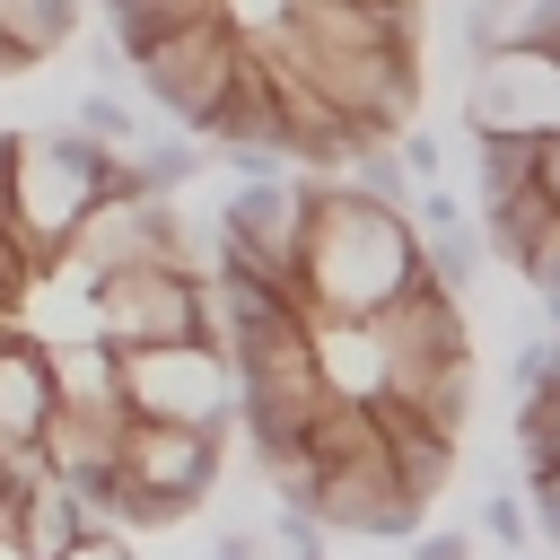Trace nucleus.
<instances>
[{
  "instance_id": "nucleus-20",
  "label": "nucleus",
  "mask_w": 560,
  "mask_h": 560,
  "mask_svg": "<svg viewBox=\"0 0 560 560\" xmlns=\"http://www.w3.org/2000/svg\"><path fill=\"white\" fill-rule=\"evenodd\" d=\"M516 446H525V472H534V481L560 472V394H551V385L525 394V411H516Z\"/></svg>"
},
{
  "instance_id": "nucleus-18",
  "label": "nucleus",
  "mask_w": 560,
  "mask_h": 560,
  "mask_svg": "<svg viewBox=\"0 0 560 560\" xmlns=\"http://www.w3.org/2000/svg\"><path fill=\"white\" fill-rule=\"evenodd\" d=\"M70 131H79L88 149H114V158H131V140H140V114H131L114 88H88V96H79V114H70Z\"/></svg>"
},
{
  "instance_id": "nucleus-10",
  "label": "nucleus",
  "mask_w": 560,
  "mask_h": 560,
  "mask_svg": "<svg viewBox=\"0 0 560 560\" xmlns=\"http://www.w3.org/2000/svg\"><path fill=\"white\" fill-rule=\"evenodd\" d=\"M114 446H122V411H61L52 402L44 429H35V472L96 508L114 490Z\"/></svg>"
},
{
  "instance_id": "nucleus-31",
  "label": "nucleus",
  "mask_w": 560,
  "mask_h": 560,
  "mask_svg": "<svg viewBox=\"0 0 560 560\" xmlns=\"http://www.w3.org/2000/svg\"><path fill=\"white\" fill-rule=\"evenodd\" d=\"M210 560H262V542H254V534H219V551H210Z\"/></svg>"
},
{
  "instance_id": "nucleus-3",
  "label": "nucleus",
  "mask_w": 560,
  "mask_h": 560,
  "mask_svg": "<svg viewBox=\"0 0 560 560\" xmlns=\"http://www.w3.org/2000/svg\"><path fill=\"white\" fill-rule=\"evenodd\" d=\"M140 96L158 105V114H175L184 131H219V114H228V96H236V70H245V52H236V26H228V9H184L175 18V35L166 44H149L140 61Z\"/></svg>"
},
{
  "instance_id": "nucleus-26",
  "label": "nucleus",
  "mask_w": 560,
  "mask_h": 560,
  "mask_svg": "<svg viewBox=\"0 0 560 560\" xmlns=\"http://www.w3.org/2000/svg\"><path fill=\"white\" fill-rule=\"evenodd\" d=\"M280 551H289V560H324V534H315L306 516H289V508H280Z\"/></svg>"
},
{
  "instance_id": "nucleus-11",
  "label": "nucleus",
  "mask_w": 560,
  "mask_h": 560,
  "mask_svg": "<svg viewBox=\"0 0 560 560\" xmlns=\"http://www.w3.org/2000/svg\"><path fill=\"white\" fill-rule=\"evenodd\" d=\"M0 525H9V551H18V560H70L88 534H105V516H96L88 499H70L61 481H44V472H26V481L0 499Z\"/></svg>"
},
{
  "instance_id": "nucleus-24",
  "label": "nucleus",
  "mask_w": 560,
  "mask_h": 560,
  "mask_svg": "<svg viewBox=\"0 0 560 560\" xmlns=\"http://www.w3.org/2000/svg\"><path fill=\"white\" fill-rule=\"evenodd\" d=\"M481 534H490V542H508V551H525V499L490 490V499H481Z\"/></svg>"
},
{
  "instance_id": "nucleus-17",
  "label": "nucleus",
  "mask_w": 560,
  "mask_h": 560,
  "mask_svg": "<svg viewBox=\"0 0 560 560\" xmlns=\"http://www.w3.org/2000/svg\"><path fill=\"white\" fill-rule=\"evenodd\" d=\"M551 219H560V210H542V192H516V201H490V254L525 271V254L542 245V228H551Z\"/></svg>"
},
{
  "instance_id": "nucleus-29",
  "label": "nucleus",
  "mask_w": 560,
  "mask_h": 560,
  "mask_svg": "<svg viewBox=\"0 0 560 560\" xmlns=\"http://www.w3.org/2000/svg\"><path fill=\"white\" fill-rule=\"evenodd\" d=\"M411 560H472V534H411Z\"/></svg>"
},
{
  "instance_id": "nucleus-9",
  "label": "nucleus",
  "mask_w": 560,
  "mask_h": 560,
  "mask_svg": "<svg viewBox=\"0 0 560 560\" xmlns=\"http://www.w3.org/2000/svg\"><path fill=\"white\" fill-rule=\"evenodd\" d=\"M420 499H402L394 490V464L385 455H368V464H341V472H324L315 481V499H306V525L324 534H376V542H402V534H420Z\"/></svg>"
},
{
  "instance_id": "nucleus-16",
  "label": "nucleus",
  "mask_w": 560,
  "mask_h": 560,
  "mask_svg": "<svg viewBox=\"0 0 560 560\" xmlns=\"http://www.w3.org/2000/svg\"><path fill=\"white\" fill-rule=\"evenodd\" d=\"M79 26V9H61V0H0V79H26L61 35Z\"/></svg>"
},
{
  "instance_id": "nucleus-6",
  "label": "nucleus",
  "mask_w": 560,
  "mask_h": 560,
  "mask_svg": "<svg viewBox=\"0 0 560 560\" xmlns=\"http://www.w3.org/2000/svg\"><path fill=\"white\" fill-rule=\"evenodd\" d=\"M52 262H70L88 289H96V280H122V271H192V262H184V219H175V201H149V192L96 201Z\"/></svg>"
},
{
  "instance_id": "nucleus-21",
  "label": "nucleus",
  "mask_w": 560,
  "mask_h": 560,
  "mask_svg": "<svg viewBox=\"0 0 560 560\" xmlns=\"http://www.w3.org/2000/svg\"><path fill=\"white\" fill-rule=\"evenodd\" d=\"M420 262H429V280H438V289L455 298V289H464V280L481 271V236H472V228H446V236H420Z\"/></svg>"
},
{
  "instance_id": "nucleus-4",
  "label": "nucleus",
  "mask_w": 560,
  "mask_h": 560,
  "mask_svg": "<svg viewBox=\"0 0 560 560\" xmlns=\"http://www.w3.org/2000/svg\"><path fill=\"white\" fill-rule=\"evenodd\" d=\"M184 341L219 350V315H210V280L201 271H122V280H96V350L140 359V350H184Z\"/></svg>"
},
{
  "instance_id": "nucleus-34",
  "label": "nucleus",
  "mask_w": 560,
  "mask_h": 560,
  "mask_svg": "<svg viewBox=\"0 0 560 560\" xmlns=\"http://www.w3.org/2000/svg\"><path fill=\"white\" fill-rule=\"evenodd\" d=\"M0 560H18V551H9V525H0Z\"/></svg>"
},
{
  "instance_id": "nucleus-25",
  "label": "nucleus",
  "mask_w": 560,
  "mask_h": 560,
  "mask_svg": "<svg viewBox=\"0 0 560 560\" xmlns=\"http://www.w3.org/2000/svg\"><path fill=\"white\" fill-rule=\"evenodd\" d=\"M464 44H472V61L508 52V9H472V18H464Z\"/></svg>"
},
{
  "instance_id": "nucleus-7",
  "label": "nucleus",
  "mask_w": 560,
  "mask_h": 560,
  "mask_svg": "<svg viewBox=\"0 0 560 560\" xmlns=\"http://www.w3.org/2000/svg\"><path fill=\"white\" fill-rule=\"evenodd\" d=\"M464 122H472V140H560V61H542L525 44L472 61Z\"/></svg>"
},
{
  "instance_id": "nucleus-19",
  "label": "nucleus",
  "mask_w": 560,
  "mask_h": 560,
  "mask_svg": "<svg viewBox=\"0 0 560 560\" xmlns=\"http://www.w3.org/2000/svg\"><path fill=\"white\" fill-rule=\"evenodd\" d=\"M472 166H481V210L534 192V140H472Z\"/></svg>"
},
{
  "instance_id": "nucleus-23",
  "label": "nucleus",
  "mask_w": 560,
  "mask_h": 560,
  "mask_svg": "<svg viewBox=\"0 0 560 560\" xmlns=\"http://www.w3.org/2000/svg\"><path fill=\"white\" fill-rule=\"evenodd\" d=\"M394 158H402V175H411V192H429V184L446 175V149H438L429 131H402V140H394Z\"/></svg>"
},
{
  "instance_id": "nucleus-8",
  "label": "nucleus",
  "mask_w": 560,
  "mask_h": 560,
  "mask_svg": "<svg viewBox=\"0 0 560 560\" xmlns=\"http://www.w3.org/2000/svg\"><path fill=\"white\" fill-rule=\"evenodd\" d=\"M219 455H228V438H201V429H158V420H122V446H114V490H140V499H166L175 516H192V508L219 490Z\"/></svg>"
},
{
  "instance_id": "nucleus-14",
  "label": "nucleus",
  "mask_w": 560,
  "mask_h": 560,
  "mask_svg": "<svg viewBox=\"0 0 560 560\" xmlns=\"http://www.w3.org/2000/svg\"><path fill=\"white\" fill-rule=\"evenodd\" d=\"M44 359V385L61 411H122V359L96 350V341H70V350H35ZM131 420V411H122Z\"/></svg>"
},
{
  "instance_id": "nucleus-33",
  "label": "nucleus",
  "mask_w": 560,
  "mask_h": 560,
  "mask_svg": "<svg viewBox=\"0 0 560 560\" xmlns=\"http://www.w3.org/2000/svg\"><path fill=\"white\" fill-rule=\"evenodd\" d=\"M534 490H551V508H560V472H551V481H534Z\"/></svg>"
},
{
  "instance_id": "nucleus-30",
  "label": "nucleus",
  "mask_w": 560,
  "mask_h": 560,
  "mask_svg": "<svg viewBox=\"0 0 560 560\" xmlns=\"http://www.w3.org/2000/svg\"><path fill=\"white\" fill-rule=\"evenodd\" d=\"M70 560H131V542H122V534H88Z\"/></svg>"
},
{
  "instance_id": "nucleus-5",
  "label": "nucleus",
  "mask_w": 560,
  "mask_h": 560,
  "mask_svg": "<svg viewBox=\"0 0 560 560\" xmlns=\"http://www.w3.org/2000/svg\"><path fill=\"white\" fill-rule=\"evenodd\" d=\"M122 411L131 420H158V429H201V438H228L236 420V376L210 341H184V350H140L122 359Z\"/></svg>"
},
{
  "instance_id": "nucleus-13",
  "label": "nucleus",
  "mask_w": 560,
  "mask_h": 560,
  "mask_svg": "<svg viewBox=\"0 0 560 560\" xmlns=\"http://www.w3.org/2000/svg\"><path fill=\"white\" fill-rule=\"evenodd\" d=\"M306 350H315V385L332 394V402H376L385 394V359H376V332L368 324H315L306 332Z\"/></svg>"
},
{
  "instance_id": "nucleus-27",
  "label": "nucleus",
  "mask_w": 560,
  "mask_h": 560,
  "mask_svg": "<svg viewBox=\"0 0 560 560\" xmlns=\"http://www.w3.org/2000/svg\"><path fill=\"white\" fill-rule=\"evenodd\" d=\"M534 192L542 210H560V140H534Z\"/></svg>"
},
{
  "instance_id": "nucleus-28",
  "label": "nucleus",
  "mask_w": 560,
  "mask_h": 560,
  "mask_svg": "<svg viewBox=\"0 0 560 560\" xmlns=\"http://www.w3.org/2000/svg\"><path fill=\"white\" fill-rule=\"evenodd\" d=\"M26 280H35V271H26V262H18V245L0 236V315H18V298H26Z\"/></svg>"
},
{
  "instance_id": "nucleus-2",
  "label": "nucleus",
  "mask_w": 560,
  "mask_h": 560,
  "mask_svg": "<svg viewBox=\"0 0 560 560\" xmlns=\"http://www.w3.org/2000/svg\"><path fill=\"white\" fill-rule=\"evenodd\" d=\"M0 140H9V219H0V236L18 245L26 271H44V262L79 236V219H88L96 201L140 192L131 158L88 149L79 131H0Z\"/></svg>"
},
{
  "instance_id": "nucleus-15",
  "label": "nucleus",
  "mask_w": 560,
  "mask_h": 560,
  "mask_svg": "<svg viewBox=\"0 0 560 560\" xmlns=\"http://www.w3.org/2000/svg\"><path fill=\"white\" fill-rule=\"evenodd\" d=\"M52 411V385H44V359L35 350H0V464L35 455V429Z\"/></svg>"
},
{
  "instance_id": "nucleus-32",
  "label": "nucleus",
  "mask_w": 560,
  "mask_h": 560,
  "mask_svg": "<svg viewBox=\"0 0 560 560\" xmlns=\"http://www.w3.org/2000/svg\"><path fill=\"white\" fill-rule=\"evenodd\" d=\"M26 472H35V455H18V464H0V499H9V490H18Z\"/></svg>"
},
{
  "instance_id": "nucleus-1",
  "label": "nucleus",
  "mask_w": 560,
  "mask_h": 560,
  "mask_svg": "<svg viewBox=\"0 0 560 560\" xmlns=\"http://www.w3.org/2000/svg\"><path fill=\"white\" fill-rule=\"evenodd\" d=\"M429 280L411 219L359 201L350 184H306V245H298V289L315 324H376L394 298Z\"/></svg>"
},
{
  "instance_id": "nucleus-22",
  "label": "nucleus",
  "mask_w": 560,
  "mask_h": 560,
  "mask_svg": "<svg viewBox=\"0 0 560 560\" xmlns=\"http://www.w3.org/2000/svg\"><path fill=\"white\" fill-rule=\"evenodd\" d=\"M525 280H534V298H542V324L560 332V219L542 228V245L525 254Z\"/></svg>"
},
{
  "instance_id": "nucleus-12",
  "label": "nucleus",
  "mask_w": 560,
  "mask_h": 560,
  "mask_svg": "<svg viewBox=\"0 0 560 560\" xmlns=\"http://www.w3.org/2000/svg\"><path fill=\"white\" fill-rule=\"evenodd\" d=\"M368 420H376V446H385V464H394V490L402 499H438L446 490V472H455V438H438L420 411H402V402H368Z\"/></svg>"
}]
</instances>
